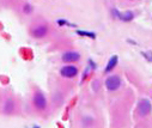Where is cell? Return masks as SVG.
I'll return each instance as SVG.
<instances>
[{
    "instance_id": "obj_1",
    "label": "cell",
    "mask_w": 152,
    "mask_h": 128,
    "mask_svg": "<svg viewBox=\"0 0 152 128\" xmlns=\"http://www.w3.org/2000/svg\"><path fill=\"white\" fill-rule=\"evenodd\" d=\"M121 86V79L119 75L116 74H113V75H109L105 80V88L109 90V91H116L119 90V88Z\"/></svg>"
},
{
    "instance_id": "obj_2",
    "label": "cell",
    "mask_w": 152,
    "mask_h": 128,
    "mask_svg": "<svg viewBox=\"0 0 152 128\" xmlns=\"http://www.w3.org/2000/svg\"><path fill=\"white\" fill-rule=\"evenodd\" d=\"M34 105L39 109V110H45L47 108V99L45 97V95L40 91H37L35 95H34Z\"/></svg>"
},
{
    "instance_id": "obj_3",
    "label": "cell",
    "mask_w": 152,
    "mask_h": 128,
    "mask_svg": "<svg viewBox=\"0 0 152 128\" xmlns=\"http://www.w3.org/2000/svg\"><path fill=\"white\" fill-rule=\"evenodd\" d=\"M152 110V105H151V102L148 99H141L139 102V105H138V111H139V115L140 116H147Z\"/></svg>"
},
{
    "instance_id": "obj_4",
    "label": "cell",
    "mask_w": 152,
    "mask_h": 128,
    "mask_svg": "<svg viewBox=\"0 0 152 128\" xmlns=\"http://www.w3.org/2000/svg\"><path fill=\"white\" fill-rule=\"evenodd\" d=\"M62 61L68 64V62H75L80 60V54L77 52H66L62 54Z\"/></svg>"
},
{
    "instance_id": "obj_5",
    "label": "cell",
    "mask_w": 152,
    "mask_h": 128,
    "mask_svg": "<svg viewBox=\"0 0 152 128\" xmlns=\"http://www.w3.org/2000/svg\"><path fill=\"white\" fill-rule=\"evenodd\" d=\"M60 73L65 78H73V77H75L78 74V68L75 66H65V67L61 68Z\"/></svg>"
},
{
    "instance_id": "obj_6",
    "label": "cell",
    "mask_w": 152,
    "mask_h": 128,
    "mask_svg": "<svg viewBox=\"0 0 152 128\" xmlns=\"http://www.w3.org/2000/svg\"><path fill=\"white\" fill-rule=\"evenodd\" d=\"M31 34H32L34 37L42 38V37H45V36L48 34V28H47L46 25H37V26H35V28L32 29Z\"/></svg>"
},
{
    "instance_id": "obj_7",
    "label": "cell",
    "mask_w": 152,
    "mask_h": 128,
    "mask_svg": "<svg viewBox=\"0 0 152 128\" xmlns=\"http://www.w3.org/2000/svg\"><path fill=\"white\" fill-rule=\"evenodd\" d=\"M118 60H119L118 55H114V56H111V58H110V60L108 61V65H107V67H105L104 72H105V73L111 72L114 68L116 67V65H118Z\"/></svg>"
},
{
    "instance_id": "obj_8",
    "label": "cell",
    "mask_w": 152,
    "mask_h": 128,
    "mask_svg": "<svg viewBox=\"0 0 152 128\" xmlns=\"http://www.w3.org/2000/svg\"><path fill=\"white\" fill-rule=\"evenodd\" d=\"M133 18H134V13L132 11H126L124 13H120V17H119V19L124 22H131Z\"/></svg>"
},
{
    "instance_id": "obj_9",
    "label": "cell",
    "mask_w": 152,
    "mask_h": 128,
    "mask_svg": "<svg viewBox=\"0 0 152 128\" xmlns=\"http://www.w3.org/2000/svg\"><path fill=\"white\" fill-rule=\"evenodd\" d=\"M75 34L79 36H85V37H90V38H96V34L91 32V31H85V30H77Z\"/></svg>"
},
{
    "instance_id": "obj_10",
    "label": "cell",
    "mask_w": 152,
    "mask_h": 128,
    "mask_svg": "<svg viewBox=\"0 0 152 128\" xmlns=\"http://www.w3.org/2000/svg\"><path fill=\"white\" fill-rule=\"evenodd\" d=\"M56 23H58L60 26H75L74 24H71V23H69L68 20H66V19H58Z\"/></svg>"
},
{
    "instance_id": "obj_11",
    "label": "cell",
    "mask_w": 152,
    "mask_h": 128,
    "mask_svg": "<svg viewBox=\"0 0 152 128\" xmlns=\"http://www.w3.org/2000/svg\"><path fill=\"white\" fill-rule=\"evenodd\" d=\"M142 54V56L147 60V61H150V62H152V52H147V53H141Z\"/></svg>"
},
{
    "instance_id": "obj_12",
    "label": "cell",
    "mask_w": 152,
    "mask_h": 128,
    "mask_svg": "<svg viewBox=\"0 0 152 128\" xmlns=\"http://www.w3.org/2000/svg\"><path fill=\"white\" fill-rule=\"evenodd\" d=\"M24 12L25 13H31L32 12V6L29 5V4H25L24 5Z\"/></svg>"
},
{
    "instance_id": "obj_13",
    "label": "cell",
    "mask_w": 152,
    "mask_h": 128,
    "mask_svg": "<svg viewBox=\"0 0 152 128\" xmlns=\"http://www.w3.org/2000/svg\"><path fill=\"white\" fill-rule=\"evenodd\" d=\"M92 89H94L95 91H98V89H99V81H98V80H95V81H94Z\"/></svg>"
},
{
    "instance_id": "obj_14",
    "label": "cell",
    "mask_w": 152,
    "mask_h": 128,
    "mask_svg": "<svg viewBox=\"0 0 152 128\" xmlns=\"http://www.w3.org/2000/svg\"><path fill=\"white\" fill-rule=\"evenodd\" d=\"M89 64H90V67H91V68H92V69H95V68H96V65H95V64H94V61H92V60H91V59H90V60H89Z\"/></svg>"
}]
</instances>
